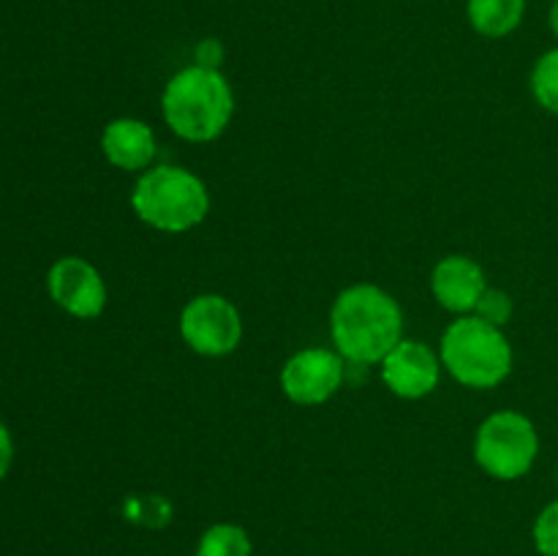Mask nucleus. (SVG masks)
Instances as JSON below:
<instances>
[{"label": "nucleus", "instance_id": "1", "mask_svg": "<svg viewBox=\"0 0 558 556\" xmlns=\"http://www.w3.org/2000/svg\"><path fill=\"white\" fill-rule=\"evenodd\" d=\"M330 333L338 352L352 363H381L403 338V311L376 283H352L332 303Z\"/></svg>", "mask_w": 558, "mask_h": 556}, {"label": "nucleus", "instance_id": "2", "mask_svg": "<svg viewBox=\"0 0 558 556\" xmlns=\"http://www.w3.org/2000/svg\"><path fill=\"white\" fill-rule=\"evenodd\" d=\"M161 112L180 140L213 142L232 123L234 90L221 69L185 65L163 87Z\"/></svg>", "mask_w": 558, "mask_h": 556}, {"label": "nucleus", "instance_id": "3", "mask_svg": "<svg viewBox=\"0 0 558 556\" xmlns=\"http://www.w3.org/2000/svg\"><path fill=\"white\" fill-rule=\"evenodd\" d=\"M131 207L136 218L150 229L167 234H183L199 227L210 213V191L189 172L174 164H158L145 169L131 191Z\"/></svg>", "mask_w": 558, "mask_h": 556}, {"label": "nucleus", "instance_id": "4", "mask_svg": "<svg viewBox=\"0 0 558 556\" xmlns=\"http://www.w3.org/2000/svg\"><path fill=\"white\" fill-rule=\"evenodd\" d=\"M441 365L447 374L472 390L499 387L512 371V347L505 330L477 314L458 316L441 336Z\"/></svg>", "mask_w": 558, "mask_h": 556}, {"label": "nucleus", "instance_id": "5", "mask_svg": "<svg viewBox=\"0 0 558 556\" xmlns=\"http://www.w3.org/2000/svg\"><path fill=\"white\" fill-rule=\"evenodd\" d=\"M539 452V434L532 418L515 409L488 414L474 436V461L494 480H521L532 472Z\"/></svg>", "mask_w": 558, "mask_h": 556}, {"label": "nucleus", "instance_id": "6", "mask_svg": "<svg viewBox=\"0 0 558 556\" xmlns=\"http://www.w3.org/2000/svg\"><path fill=\"white\" fill-rule=\"evenodd\" d=\"M180 336L202 358H227L243 341V316L223 294H196L180 311Z\"/></svg>", "mask_w": 558, "mask_h": 556}, {"label": "nucleus", "instance_id": "7", "mask_svg": "<svg viewBox=\"0 0 558 556\" xmlns=\"http://www.w3.org/2000/svg\"><path fill=\"white\" fill-rule=\"evenodd\" d=\"M343 376L347 358L338 349L308 347L283 363L281 390L298 407H319L341 390Z\"/></svg>", "mask_w": 558, "mask_h": 556}, {"label": "nucleus", "instance_id": "8", "mask_svg": "<svg viewBox=\"0 0 558 556\" xmlns=\"http://www.w3.org/2000/svg\"><path fill=\"white\" fill-rule=\"evenodd\" d=\"M47 289L54 305L76 319H96L107 309V283L82 256H60L47 273Z\"/></svg>", "mask_w": 558, "mask_h": 556}, {"label": "nucleus", "instance_id": "9", "mask_svg": "<svg viewBox=\"0 0 558 556\" xmlns=\"http://www.w3.org/2000/svg\"><path fill=\"white\" fill-rule=\"evenodd\" d=\"M381 382L387 390L407 401H420L439 387L441 358L423 341L401 338L381 360Z\"/></svg>", "mask_w": 558, "mask_h": 556}, {"label": "nucleus", "instance_id": "10", "mask_svg": "<svg viewBox=\"0 0 558 556\" xmlns=\"http://www.w3.org/2000/svg\"><path fill=\"white\" fill-rule=\"evenodd\" d=\"M430 289L439 305L450 314H474L480 298L488 289L485 270L477 259L466 254H447L436 262L430 273Z\"/></svg>", "mask_w": 558, "mask_h": 556}, {"label": "nucleus", "instance_id": "11", "mask_svg": "<svg viewBox=\"0 0 558 556\" xmlns=\"http://www.w3.org/2000/svg\"><path fill=\"white\" fill-rule=\"evenodd\" d=\"M101 150L123 172H145L156 158V134L140 118L109 120L101 134Z\"/></svg>", "mask_w": 558, "mask_h": 556}, {"label": "nucleus", "instance_id": "12", "mask_svg": "<svg viewBox=\"0 0 558 556\" xmlns=\"http://www.w3.org/2000/svg\"><path fill=\"white\" fill-rule=\"evenodd\" d=\"M526 0H466V20L483 38H507L521 27Z\"/></svg>", "mask_w": 558, "mask_h": 556}, {"label": "nucleus", "instance_id": "13", "mask_svg": "<svg viewBox=\"0 0 558 556\" xmlns=\"http://www.w3.org/2000/svg\"><path fill=\"white\" fill-rule=\"evenodd\" d=\"M248 532L238 523H213L196 545V556H251Z\"/></svg>", "mask_w": 558, "mask_h": 556}, {"label": "nucleus", "instance_id": "14", "mask_svg": "<svg viewBox=\"0 0 558 556\" xmlns=\"http://www.w3.org/2000/svg\"><path fill=\"white\" fill-rule=\"evenodd\" d=\"M532 96L545 112L558 114V47L539 55L532 69Z\"/></svg>", "mask_w": 558, "mask_h": 556}, {"label": "nucleus", "instance_id": "15", "mask_svg": "<svg viewBox=\"0 0 558 556\" xmlns=\"http://www.w3.org/2000/svg\"><path fill=\"white\" fill-rule=\"evenodd\" d=\"M534 548L543 556H558V499L537 516L532 529Z\"/></svg>", "mask_w": 558, "mask_h": 556}, {"label": "nucleus", "instance_id": "16", "mask_svg": "<svg viewBox=\"0 0 558 556\" xmlns=\"http://www.w3.org/2000/svg\"><path fill=\"white\" fill-rule=\"evenodd\" d=\"M512 309H515V305H512V298L505 292V289L488 287L483 292V298H480V303H477V309H474V314H477L480 319L490 322V325L505 327L507 322H510Z\"/></svg>", "mask_w": 558, "mask_h": 556}, {"label": "nucleus", "instance_id": "17", "mask_svg": "<svg viewBox=\"0 0 558 556\" xmlns=\"http://www.w3.org/2000/svg\"><path fill=\"white\" fill-rule=\"evenodd\" d=\"M223 60V47L216 38H205L196 47V65H205V69H218Z\"/></svg>", "mask_w": 558, "mask_h": 556}, {"label": "nucleus", "instance_id": "18", "mask_svg": "<svg viewBox=\"0 0 558 556\" xmlns=\"http://www.w3.org/2000/svg\"><path fill=\"white\" fill-rule=\"evenodd\" d=\"M11 461H14V442H11V434L9 428H5V423L0 420V480L9 474Z\"/></svg>", "mask_w": 558, "mask_h": 556}, {"label": "nucleus", "instance_id": "19", "mask_svg": "<svg viewBox=\"0 0 558 556\" xmlns=\"http://www.w3.org/2000/svg\"><path fill=\"white\" fill-rule=\"evenodd\" d=\"M550 31L558 38V0H554V5H550Z\"/></svg>", "mask_w": 558, "mask_h": 556}]
</instances>
